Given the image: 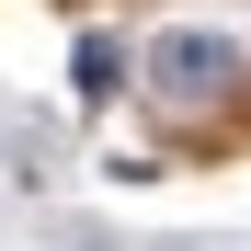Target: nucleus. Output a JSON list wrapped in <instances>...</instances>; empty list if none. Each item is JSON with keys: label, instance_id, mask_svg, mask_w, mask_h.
<instances>
[{"label": "nucleus", "instance_id": "obj_1", "mask_svg": "<svg viewBox=\"0 0 251 251\" xmlns=\"http://www.w3.org/2000/svg\"><path fill=\"white\" fill-rule=\"evenodd\" d=\"M240 80H251L240 34H205V23H172V34H149V92L172 103V114H205V103H228Z\"/></svg>", "mask_w": 251, "mask_h": 251}, {"label": "nucleus", "instance_id": "obj_2", "mask_svg": "<svg viewBox=\"0 0 251 251\" xmlns=\"http://www.w3.org/2000/svg\"><path fill=\"white\" fill-rule=\"evenodd\" d=\"M69 92L80 103H114L126 92V46H114V34H80V46H69Z\"/></svg>", "mask_w": 251, "mask_h": 251}]
</instances>
